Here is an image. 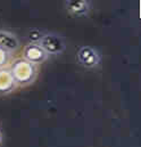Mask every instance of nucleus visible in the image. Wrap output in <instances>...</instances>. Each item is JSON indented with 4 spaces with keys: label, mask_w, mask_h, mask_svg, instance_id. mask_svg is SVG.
Listing matches in <instances>:
<instances>
[{
    "label": "nucleus",
    "mask_w": 141,
    "mask_h": 147,
    "mask_svg": "<svg viewBox=\"0 0 141 147\" xmlns=\"http://www.w3.org/2000/svg\"><path fill=\"white\" fill-rule=\"evenodd\" d=\"M8 67L18 87L30 86L36 80L38 66L25 61L23 57H17L13 59Z\"/></svg>",
    "instance_id": "nucleus-1"
},
{
    "label": "nucleus",
    "mask_w": 141,
    "mask_h": 147,
    "mask_svg": "<svg viewBox=\"0 0 141 147\" xmlns=\"http://www.w3.org/2000/svg\"><path fill=\"white\" fill-rule=\"evenodd\" d=\"M38 45L44 50L48 56L62 55L66 49L64 39L56 33H43Z\"/></svg>",
    "instance_id": "nucleus-2"
},
{
    "label": "nucleus",
    "mask_w": 141,
    "mask_h": 147,
    "mask_svg": "<svg viewBox=\"0 0 141 147\" xmlns=\"http://www.w3.org/2000/svg\"><path fill=\"white\" fill-rule=\"evenodd\" d=\"M76 62L84 69H95L100 65L101 55L91 46H82L76 51Z\"/></svg>",
    "instance_id": "nucleus-3"
},
{
    "label": "nucleus",
    "mask_w": 141,
    "mask_h": 147,
    "mask_svg": "<svg viewBox=\"0 0 141 147\" xmlns=\"http://www.w3.org/2000/svg\"><path fill=\"white\" fill-rule=\"evenodd\" d=\"M22 57L25 61L30 62L31 64L36 65V66L44 63L49 58V56L44 53V50L38 43H29L28 46H25L23 49Z\"/></svg>",
    "instance_id": "nucleus-4"
},
{
    "label": "nucleus",
    "mask_w": 141,
    "mask_h": 147,
    "mask_svg": "<svg viewBox=\"0 0 141 147\" xmlns=\"http://www.w3.org/2000/svg\"><path fill=\"white\" fill-rule=\"evenodd\" d=\"M65 9L73 17H84L90 14L92 5L88 0H66Z\"/></svg>",
    "instance_id": "nucleus-5"
},
{
    "label": "nucleus",
    "mask_w": 141,
    "mask_h": 147,
    "mask_svg": "<svg viewBox=\"0 0 141 147\" xmlns=\"http://www.w3.org/2000/svg\"><path fill=\"white\" fill-rule=\"evenodd\" d=\"M21 47L19 40L13 32L8 30H0V48L13 54Z\"/></svg>",
    "instance_id": "nucleus-6"
},
{
    "label": "nucleus",
    "mask_w": 141,
    "mask_h": 147,
    "mask_svg": "<svg viewBox=\"0 0 141 147\" xmlns=\"http://www.w3.org/2000/svg\"><path fill=\"white\" fill-rule=\"evenodd\" d=\"M18 88L9 67L0 70V95H9Z\"/></svg>",
    "instance_id": "nucleus-7"
},
{
    "label": "nucleus",
    "mask_w": 141,
    "mask_h": 147,
    "mask_svg": "<svg viewBox=\"0 0 141 147\" xmlns=\"http://www.w3.org/2000/svg\"><path fill=\"white\" fill-rule=\"evenodd\" d=\"M11 56H13V54L0 48V70L9 66V64L11 62Z\"/></svg>",
    "instance_id": "nucleus-8"
},
{
    "label": "nucleus",
    "mask_w": 141,
    "mask_h": 147,
    "mask_svg": "<svg viewBox=\"0 0 141 147\" xmlns=\"http://www.w3.org/2000/svg\"><path fill=\"white\" fill-rule=\"evenodd\" d=\"M42 36H43V32L39 29H31L28 33V38L30 40V43H38Z\"/></svg>",
    "instance_id": "nucleus-9"
},
{
    "label": "nucleus",
    "mask_w": 141,
    "mask_h": 147,
    "mask_svg": "<svg viewBox=\"0 0 141 147\" xmlns=\"http://www.w3.org/2000/svg\"><path fill=\"white\" fill-rule=\"evenodd\" d=\"M1 140H2V136H1V131H0V144H1Z\"/></svg>",
    "instance_id": "nucleus-10"
}]
</instances>
